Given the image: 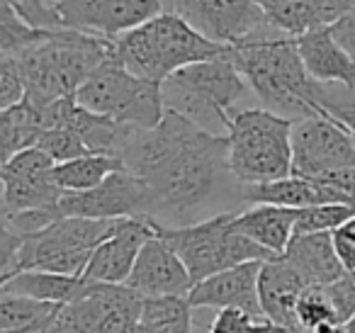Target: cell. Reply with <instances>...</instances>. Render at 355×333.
<instances>
[{
	"label": "cell",
	"instance_id": "1",
	"mask_svg": "<svg viewBox=\"0 0 355 333\" xmlns=\"http://www.w3.org/2000/svg\"><path fill=\"white\" fill-rule=\"evenodd\" d=\"M124 168L148 185L153 226H188L246 207L229 163L227 134H214L166 110L156 127H132L119 148Z\"/></svg>",
	"mask_w": 355,
	"mask_h": 333
},
{
	"label": "cell",
	"instance_id": "2",
	"mask_svg": "<svg viewBox=\"0 0 355 333\" xmlns=\"http://www.w3.org/2000/svg\"><path fill=\"white\" fill-rule=\"evenodd\" d=\"M229 56L263 108L290 119L326 117L353 127L355 88L314 78L302 61L295 35L270 25L251 40L234 44Z\"/></svg>",
	"mask_w": 355,
	"mask_h": 333
},
{
	"label": "cell",
	"instance_id": "3",
	"mask_svg": "<svg viewBox=\"0 0 355 333\" xmlns=\"http://www.w3.org/2000/svg\"><path fill=\"white\" fill-rule=\"evenodd\" d=\"M114 40L73 27H51L42 40L15 54L25 76L30 103L37 108L54 103L85 83L95 66L112 54ZM10 56V54H8Z\"/></svg>",
	"mask_w": 355,
	"mask_h": 333
},
{
	"label": "cell",
	"instance_id": "4",
	"mask_svg": "<svg viewBox=\"0 0 355 333\" xmlns=\"http://www.w3.org/2000/svg\"><path fill=\"white\" fill-rule=\"evenodd\" d=\"M232 46L205 37L175 12H158L151 20L114 37V56L132 74L163 83L178 69L193 61L227 54Z\"/></svg>",
	"mask_w": 355,
	"mask_h": 333
},
{
	"label": "cell",
	"instance_id": "5",
	"mask_svg": "<svg viewBox=\"0 0 355 333\" xmlns=\"http://www.w3.org/2000/svg\"><path fill=\"white\" fill-rule=\"evenodd\" d=\"M161 93L166 110L214 134H227L232 114L251 88L227 51L178 69L161 83Z\"/></svg>",
	"mask_w": 355,
	"mask_h": 333
},
{
	"label": "cell",
	"instance_id": "6",
	"mask_svg": "<svg viewBox=\"0 0 355 333\" xmlns=\"http://www.w3.org/2000/svg\"><path fill=\"white\" fill-rule=\"evenodd\" d=\"M297 119L268 108H239L229 124V163L241 182L292 176V129Z\"/></svg>",
	"mask_w": 355,
	"mask_h": 333
},
{
	"label": "cell",
	"instance_id": "7",
	"mask_svg": "<svg viewBox=\"0 0 355 333\" xmlns=\"http://www.w3.org/2000/svg\"><path fill=\"white\" fill-rule=\"evenodd\" d=\"M122 219H90L61 216L37 234L22 236L15 255L3 265L0 280L20 270H51V273L83 275L95 246L107 239Z\"/></svg>",
	"mask_w": 355,
	"mask_h": 333
},
{
	"label": "cell",
	"instance_id": "8",
	"mask_svg": "<svg viewBox=\"0 0 355 333\" xmlns=\"http://www.w3.org/2000/svg\"><path fill=\"white\" fill-rule=\"evenodd\" d=\"M241 212V210H239ZM236 212H222L188 226H153L185 260L195 282L246 260L272 258L268 248L236 229Z\"/></svg>",
	"mask_w": 355,
	"mask_h": 333
},
{
	"label": "cell",
	"instance_id": "9",
	"mask_svg": "<svg viewBox=\"0 0 355 333\" xmlns=\"http://www.w3.org/2000/svg\"><path fill=\"white\" fill-rule=\"evenodd\" d=\"M76 100L93 112L141 129L156 127L166 114L161 83L132 74L114 51L76 90Z\"/></svg>",
	"mask_w": 355,
	"mask_h": 333
},
{
	"label": "cell",
	"instance_id": "10",
	"mask_svg": "<svg viewBox=\"0 0 355 333\" xmlns=\"http://www.w3.org/2000/svg\"><path fill=\"white\" fill-rule=\"evenodd\" d=\"M144 309V294L129 284L93 282L83 297L61 304L51 333H132L139 328Z\"/></svg>",
	"mask_w": 355,
	"mask_h": 333
},
{
	"label": "cell",
	"instance_id": "11",
	"mask_svg": "<svg viewBox=\"0 0 355 333\" xmlns=\"http://www.w3.org/2000/svg\"><path fill=\"white\" fill-rule=\"evenodd\" d=\"M163 10L175 12L227 46L241 44L272 25L256 0H163Z\"/></svg>",
	"mask_w": 355,
	"mask_h": 333
},
{
	"label": "cell",
	"instance_id": "12",
	"mask_svg": "<svg viewBox=\"0 0 355 333\" xmlns=\"http://www.w3.org/2000/svg\"><path fill=\"white\" fill-rule=\"evenodd\" d=\"M355 166V139L348 127L326 117L297 119L292 129V173L306 178Z\"/></svg>",
	"mask_w": 355,
	"mask_h": 333
},
{
	"label": "cell",
	"instance_id": "13",
	"mask_svg": "<svg viewBox=\"0 0 355 333\" xmlns=\"http://www.w3.org/2000/svg\"><path fill=\"white\" fill-rule=\"evenodd\" d=\"M64 216L90 219H127L148 216V185L127 168L110 173L100 185L80 192H64L59 200Z\"/></svg>",
	"mask_w": 355,
	"mask_h": 333
},
{
	"label": "cell",
	"instance_id": "14",
	"mask_svg": "<svg viewBox=\"0 0 355 333\" xmlns=\"http://www.w3.org/2000/svg\"><path fill=\"white\" fill-rule=\"evenodd\" d=\"M54 168L56 161L40 146L3 161V214L54 207L66 192L56 182Z\"/></svg>",
	"mask_w": 355,
	"mask_h": 333
},
{
	"label": "cell",
	"instance_id": "15",
	"mask_svg": "<svg viewBox=\"0 0 355 333\" xmlns=\"http://www.w3.org/2000/svg\"><path fill=\"white\" fill-rule=\"evenodd\" d=\"M61 27L114 40L163 12V0H56Z\"/></svg>",
	"mask_w": 355,
	"mask_h": 333
},
{
	"label": "cell",
	"instance_id": "16",
	"mask_svg": "<svg viewBox=\"0 0 355 333\" xmlns=\"http://www.w3.org/2000/svg\"><path fill=\"white\" fill-rule=\"evenodd\" d=\"M153 234H156V229L148 219H141V216L122 219L107 239H103L95 246L93 255L83 270V278L88 282H127L139 258V250Z\"/></svg>",
	"mask_w": 355,
	"mask_h": 333
},
{
	"label": "cell",
	"instance_id": "17",
	"mask_svg": "<svg viewBox=\"0 0 355 333\" xmlns=\"http://www.w3.org/2000/svg\"><path fill=\"white\" fill-rule=\"evenodd\" d=\"M124 284L144 297H156V294H190L195 280L178 250L161 234H153L139 250L132 275Z\"/></svg>",
	"mask_w": 355,
	"mask_h": 333
},
{
	"label": "cell",
	"instance_id": "18",
	"mask_svg": "<svg viewBox=\"0 0 355 333\" xmlns=\"http://www.w3.org/2000/svg\"><path fill=\"white\" fill-rule=\"evenodd\" d=\"M263 260H246V263L232 265L209 278L195 282L188 299L193 309H224L241 307L256 316H263L261 297H258V278H261ZM266 318V316H263Z\"/></svg>",
	"mask_w": 355,
	"mask_h": 333
},
{
	"label": "cell",
	"instance_id": "19",
	"mask_svg": "<svg viewBox=\"0 0 355 333\" xmlns=\"http://www.w3.org/2000/svg\"><path fill=\"white\" fill-rule=\"evenodd\" d=\"M306 280L285 255L266 258L258 278L263 316L275 326V331H300L297 323V299L306 287Z\"/></svg>",
	"mask_w": 355,
	"mask_h": 333
},
{
	"label": "cell",
	"instance_id": "20",
	"mask_svg": "<svg viewBox=\"0 0 355 333\" xmlns=\"http://www.w3.org/2000/svg\"><path fill=\"white\" fill-rule=\"evenodd\" d=\"M302 61L306 71L319 80H336L355 88V59L343 49L338 40L334 37L331 27H319V30L304 32L297 37Z\"/></svg>",
	"mask_w": 355,
	"mask_h": 333
},
{
	"label": "cell",
	"instance_id": "21",
	"mask_svg": "<svg viewBox=\"0 0 355 333\" xmlns=\"http://www.w3.org/2000/svg\"><path fill=\"white\" fill-rule=\"evenodd\" d=\"M282 255L304 275L309 284H329L348 273L336 253L331 231L295 234Z\"/></svg>",
	"mask_w": 355,
	"mask_h": 333
},
{
	"label": "cell",
	"instance_id": "22",
	"mask_svg": "<svg viewBox=\"0 0 355 333\" xmlns=\"http://www.w3.org/2000/svg\"><path fill=\"white\" fill-rule=\"evenodd\" d=\"M268 15V20L287 35L331 27L345 10L348 0H256Z\"/></svg>",
	"mask_w": 355,
	"mask_h": 333
},
{
	"label": "cell",
	"instance_id": "23",
	"mask_svg": "<svg viewBox=\"0 0 355 333\" xmlns=\"http://www.w3.org/2000/svg\"><path fill=\"white\" fill-rule=\"evenodd\" d=\"M297 207H282V205H248L241 212H236V229L268 248L270 253L282 255L295 236Z\"/></svg>",
	"mask_w": 355,
	"mask_h": 333
},
{
	"label": "cell",
	"instance_id": "24",
	"mask_svg": "<svg viewBox=\"0 0 355 333\" xmlns=\"http://www.w3.org/2000/svg\"><path fill=\"white\" fill-rule=\"evenodd\" d=\"M90 284L93 282H88L83 275L51 273V270H20V273H12L10 278L0 280V289L30 294V297L56 304H69L83 297Z\"/></svg>",
	"mask_w": 355,
	"mask_h": 333
},
{
	"label": "cell",
	"instance_id": "25",
	"mask_svg": "<svg viewBox=\"0 0 355 333\" xmlns=\"http://www.w3.org/2000/svg\"><path fill=\"white\" fill-rule=\"evenodd\" d=\"M61 304L44 302V299L30 297L0 289V331L3 333H51L54 318Z\"/></svg>",
	"mask_w": 355,
	"mask_h": 333
},
{
	"label": "cell",
	"instance_id": "26",
	"mask_svg": "<svg viewBox=\"0 0 355 333\" xmlns=\"http://www.w3.org/2000/svg\"><path fill=\"white\" fill-rule=\"evenodd\" d=\"M42 132H44V114L30 100H22L10 108H3L0 112V148L3 161L12 158L25 148L37 146Z\"/></svg>",
	"mask_w": 355,
	"mask_h": 333
},
{
	"label": "cell",
	"instance_id": "27",
	"mask_svg": "<svg viewBox=\"0 0 355 333\" xmlns=\"http://www.w3.org/2000/svg\"><path fill=\"white\" fill-rule=\"evenodd\" d=\"M193 323V304L188 294H156L144 297L139 333H190Z\"/></svg>",
	"mask_w": 355,
	"mask_h": 333
},
{
	"label": "cell",
	"instance_id": "28",
	"mask_svg": "<svg viewBox=\"0 0 355 333\" xmlns=\"http://www.w3.org/2000/svg\"><path fill=\"white\" fill-rule=\"evenodd\" d=\"M124 168L122 158L112 156V153H83L71 161H61L54 168V178L66 192H80L90 190V187L100 185L110 173Z\"/></svg>",
	"mask_w": 355,
	"mask_h": 333
},
{
	"label": "cell",
	"instance_id": "29",
	"mask_svg": "<svg viewBox=\"0 0 355 333\" xmlns=\"http://www.w3.org/2000/svg\"><path fill=\"white\" fill-rule=\"evenodd\" d=\"M297 323H300V331H340L343 321H340V314L326 284L311 282L302 289L300 299H297Z\"/></svg>",
	"mask_w": 355,
	"mask_h": 333
},
{
	"label": "cell",
	"instance_id": "30",
	"mask_svg": "<svg viewBox=\"0 0 355 333\" xmlns=\"http://www.w3.org/2000/svg\"><path fill=\"white\" fill-rule=\"evenodd\" d=\"M355 214V205L348 202H324V205L302 207L297 216L295 234H309V231H334L345 219Z\"/></svg>",
	"mask_w": 355,
	"mask_h": 333
},
{
	"label": "cell",
	"instance_id": "31",
	"mask_svg": "<svg viewBox=\"0 0 355 333\" xmlns=\"http://www.w3.org/2000/svg\"><path fill=\"white\" fill-rule=\"evenodd\" d=\"M37 146L44 148L56 163L71 161V158H76V156L90 153L83 137H80L73 127H46L44 132H42Z\"/></svg>",
	"mask_w": 355,
	"mask_h": 333
},
{
	"label": "cell",
	"instance_id": "32",
	"mask_svg": "<svg viewBox=\"0 0 355 333\" xmlns=\"http://www.w3.org/2000/svg\"><path fill=\"white\" fill-rule=\"evenodd\" d=\"M209 328L212 331H275V326L268 318L256 316L241 307L217 309V316L212 318Z\"/></svg>",
	"mask_w": 355,
	"mask_h": 333
},
{
	"label": "cell",
	"instance_id": "33",
	"mask_svg": "<svg viewBox=\"0 0 355 333\" xmlns=\"http://www.w3.org/2000/svg\"><path fill=\"white\" fill-rule=\"evenodd\" d=\"M27 95L25 76L20 71L15 56L0 54V108L22 103Z\"/></svg>",
	"mask_w": 355,
	"mask_h": 333
},
{
	"label": "cell",
	"instance_id": "34",
	"mask_svg": "<svg viewBox=\"0 0 355 333\" xmlns=\"http://www.w3.org/2000/svg\"><path fill=\"white\" fill-rule=\"evenodd\" d=\"M331 236H334V246L340 263L345 265L348 273H355V214L345 219L340 226H336Z\"/></svg>",
	"mask_w": 355,
	"mask_h": 333
},
{
	"label": "cell",
	"instance_id": "35",
	"mask_svg": "<svg viewBox=\"0 0 355 333\" xmlns=\"http://www.w3.org/2000/svg\"><path fill=\"white\" fill-rule=\"evenodd\" d=\"M331 32H334L336 40L343 44V49L355 59V8H348V10L331 25Z\"/></svg>",
	"mask_w": 355,
	"mask_h": 333
},
{
	"label": "cell",
	"instance_id": "36",
	"mask_svg": "<svg viewBox=\"0 0 355 333\" xmlns=\"http://www.w3.org/2000/svg\"><path fill=\"white\" fill-rule=\"evenodd\" d=\"M340 331H345V333H355V314L348 318V321L343 323V326H340Z\"/></svg>",
	"mask_w": 355,
	"mask_h": 333
},
{
	"label": "cell",
	"instance_id": "37",
	"mask_svg": "<svg viewBox=\"0 0 355 333\" xmlns=\"http://www.w3.org/2000/svg\"><path fill=\"white\" fill-rule=\"evenodd\" d=\"M350 134H353V139H355V122H353V127H350Z\"/></svg>",
	"mask_w": 355,
	"mask_h": 333
},
{
	"label": "cell",
	"instance_id": "38",
	"mask_svg": "<svg viewBox=\"0 0 355 333\" xmlns=\"http://www.w3.org/2000/svg\"><path fill=\"white\" fill-rule=\"evenodd\" d=\"M348 8H355V0H348Z\"/></svg>",
	"mask_w": 355,
	"mask_h": 333
}]
</instances>
